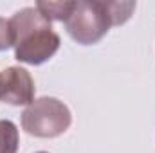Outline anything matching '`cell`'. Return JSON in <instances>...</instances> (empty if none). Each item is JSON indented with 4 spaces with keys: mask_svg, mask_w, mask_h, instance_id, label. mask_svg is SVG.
I'll list each match as a JSON object with an SVG mask.
<instances>
[{
    "mask_svg": "<svg viewBox=\"0 0 155 153\" xmlns=\"http://www.w3.org/2000/svg\"><path fill=\"white\" fill-rule=\"evenodd\" d=\"M18 130L11 121H0V153H16Z\"/></svg>",
    "mask_w": 155,
    "mask_h": 153,
    "instance_id": "8992f818",
    "label": "cell"
},
{
    "mask_svg": "<svg viewBox=\"0 0 155 153\" xmlns=\"http://www.w3.org/2000/svg\"><path fill=\"white\" fill-rule=\"evenodd\" d=\"M9 47H13L9 20H5V18L0 16V50H7Z\"/></svg>",
    "mask_w": 155,
    "mask_h": 153,
    "instance_id": "52a82bcc",
    "label": "cell"
},
{
    "mask_svg": "<svg viewBox=\"0 0 155 153\" xmlns=\"http://www.w3.org/2000/svg\"><path fill=\"white\" fill-rule=\"evenodd\" d=\"M15 58L27 65H41L60 49V36L36 7H25L9 18Z\"/></svg>",
    "mask_w": 155,
    "mask_h": 153,
    "instance_id": "6da1fadb",
    "label": "cell"
},
{
    "mask_svg": "<svg viewBox=\"0 0 155 153\" xmlns=\"http://www.w3.org/2000/svg\"><path fill=\"white\" fill-rule=\"evenodd\" d=\"M67 33L81 45H92L103 38L112 27V15L108 2L79 0L65 20Z\"/></svg>",
    "mask_w": 155,
    "mask_h": 153,
    "instance_id": "3957f363",
    "label": "cell"
},
{
    "mask_svg": "<svg viewBox=\"0 0 155 153\" xmlns=\"http://www.w3.org/2000/svg\"><path fill=\"white\" fill-rule=\"evenodd\" d=\"M76 2H36V9L47 18L56 22H65L72 13Z\"/></svg>",
    "mask_w": 155,
    "mask_h": 153,
    "instance_id": "5b68a950",
    "label": "cell"
},
{
    "mask_svg": "<svg viewBox=\"0 0 155 153\" xmlns=\"http://www.w3.org/2000/svg\"><path fill=\"white\" fill-rule=\"evenodd\" d=\"M72 122L71 110L56 97L35 99L22 114V128L35 137L52 139L69 130Z\"/></svg>",
    "mask_w": 155,
    "mask_h": 153,
    "instance_id": "7a4b0ae2",
    "label": "cell"
},
{
    "mask_svg": "<svg viewBox=\"0 0 155 153\" xmlns=\"http://www.w3.org/2000/svg\"><path fill=\"white\" fill-rule=\"evenodd\" d=\"M38 153H47V151H38Z\"/></svg>",
    "mask_w": 155,
    "mask_h": 153,
    "instance_id": "ba28073f",
    "label": "cell"
},
{
    "mask_svg": "<svg viewBox=\"0 0 155 153\" xmlns=\"http://www.w3.org/2000/svg\"><path fill=\"white\" fill-rule=\"evenodd\" d=\"M0 101L20 106L35 101V81L22 67H9L0 72Z\"/></svg>",
    "mask_w": 155,
    "mask_h": 153,
    "instance_id": "277c9868",
    "label": "cell"
}]
</instances>
